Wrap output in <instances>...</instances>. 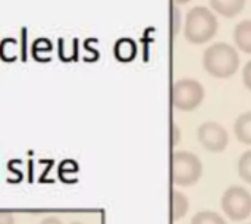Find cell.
I'll return each instance as SVG.
<instances>
[{
	"label": "cell",
	"instance_id": "obj_1",
	"mask_svg": "<svg viewBox=\"0 0 251 224\" xmlns=\"http://www.w3.org/2000/svg\"><path fill=\"white\" fill-rule=\"evenodd\" d=\"M203 67L215 78H229L240 67L238 51L226 43L212 44L203 53Z\"/></svg>",
	"mask_w": 251,
	"mask_h": 224
},
{
	"label": "cell",
	"instance_id": "obj_2",
	"mask_svg": "<svg viewBox=\"0 0 251 224\" xmlns=\"http://www.w3.org/2000/svg\"><path fill=\"white\" fill-rule=\"evenodd\" d=\"M218 31V19L215 13L204 7V6H196L188 10L185 16V26L184 34L185 38L193 44H204Z\"/></svg>",
	"mask_w": 251,
	"mask_h": 224
},
{
	"label": "cell",
	"instance_id": "obj_3",
	"mask_svg": "<svg viewBox=\"0 0 251 224\" xmlns=\"http://www.w3.org/2000/svg\"><path fill=\"white\" fill-rule=\"evenodd\" d=\"M203 175L200 158L190 151H175L172 156V182L188 188L196 185Z\"/></svg>",
	"mask_w": 251,
	"mask_h": 224
},
{
	"label": "cell",
	"instance_id": "obj_4",
	"mask_svg": "<svg viewBox=\"0 0 251 224\" xmlns=\"http://www.w3.org/2000/svg\"><path fill=\"white\" fill-rule=\"evenodd\" d=\"M225 216L232 222H244L251 216V194L240 185L229 186L221 200Z\"/></svg>",
	"mask_w": 251,
	"mask_h": 224
},
{
	"label": "cell",
	"instance_id": "obj_5",
	"mask_svg": "<svg viewBox=\"0 0 251 224\" xmlns=\"http://www.w3.org/2000/svg\"><path fill=\"white\" fill-rule=\"evenodd\" d=\"M206 91L203 85L191 78L179 79L172 87V103L181 112L196 110L204 100Z\"/></svg>",
	"mask_w": 251,
	"mask_h": 224
},
{
	"label": "cell",
	"instance_id": "obj_6",
	"mask_svg": "<svg viewBox=\"0 0 251 224\" xmlns=\"http://www.w3.org/2000/svg\"><path fill=\"white\" fill-rule=\"evenodd\" d=\"M197 136L200 144L210 153H222L229 144L228 131L218 122H204L199 126Z\"/></svg>",
	"mask_w": 251,
	"mask_h": 224
},
{
	"label": "cell",
	"instance_id": "obj_7",
	"mask_svg": "<svg viewBox=\"0 0 251 224\" xmlns=\"http://www.w3.org/2000/svg\"><path fill=\"white\" fill-rule=\"evenodd\" d=\"M113 54L119 62H131L137 56V43L132 38H119L113 45Z\"/></svg>",
	"mask_w": 251,
	"mask_h": 224
},
{
	"label": "cell",
	"instance_id": "obj_8",
	"mask_svg": "<svg viewBox=\"0 0 251 224\" xmlns=\"http://www.w3.org/2000/svg\"><path fill=\"white\" fill-rule=\"evenodd\" d=\"M234 40L240 50L251 54V19H244L237 23L234 29Z\"/></svg>",
	"mask_w": 251,
	"mask_h": 224
},
{
	"label": "cell",
	"instance_id": "obj_9",
	"mask_svg": "<svg viewBox=\"0 0 251 224\" xmlns=\"http://www.w3.org/2000/svg\"><path fill=\"white\" fill-rule=\"evenodd\" d=\"M234 132L240 142L251 145V112L240 114L234 123Z\"/></svg>",
	"mask_w": 251,
	"mask_h": 224
},
{
	"label": "cell",
	"instance_id": "obj_10",
	"mask_svg": "<svg viewBox=\"0 0 251 224\" xmlns=\"http://www.w3.org/2000/svg\"><path fill=\"white\" fill-rule=\"evenodd\" d=\"M210 4L218 13L231 18L244 9L246 0H210Z\"/></svg>",
	"mask_w": 251,
	"mask_h": 224
},
{
	"label": "cell",
	"instance_id": "obj_11",
	"mask_svg": "<svg viewBox=\"0 0 251 224\" xmlns=\"http://www.w3.org/2000/svg\"><path fill=\"white\" fill-rule=\"evenodd\" d=\"M190 210V201L181 191H172V220L179 222L187 216Z\"/></svg>",
	"mask_w": 251,
	"mask_h": 224
},
{
	"label": "cell",
	"instance_id": "obj_12",
	"mask_svg": "<svg viewBox=\"0 0 251 224\" xmlns=\"http://www.w3.org/2000/svg\"><path fill=\"white\" fill-rule=\"evenodd\" d=\"M190 224H226L225 219L215 211H200L197 213Z\"/></svg>",
	"mask_w": 251,
	"mask_h": 224
},
{
	"label": "cell",
	"instance_id": "obj_13",
	"mask_svg": "<svg viewBox=\"0 0 251 224\" xmlns=\"http://www.w3.org/2000/svg\"><path fill=\"white\" fill-rule=\"evenodd\" d=\"M237 170H238V176L246 182L251 185V150L243 153V156L238 160L237 164Z\"/></svg>",
	"mask_w": 251,
	"mask_h": 224
},
{
	"label": "cell",
	"instance_id": "obj_14",
	"mask_svg": "<svg viewBox=\"0 0 251 224\" xmlns=\"http://www.w3.org/2000/svg\"><path fill=\"white\" fill-rule=\"evenodd\" d=\"M43 40H44V37H38V38H35V40L32 41V44H31V56H32L35 60H38V62H40V51H51V50H53L51 41L49 40L44 45H41V44H43Z\"/></svg>",
	"mask_w": 251,
	"mask_h": 224
},
{
	"label": "cell",
	"instance_id": "obj_15",
	"mask_svg": "<svg viewBox=\"0 0 251 224\" xmlns=\"http://www.w3.org/2000/svg\"><path fill=\"white\" fill-rule=\"evenodd\" d=\"M57 173H59V179H60L62 182H65L66 175H76V173H78V164H76L74 160H63V161L59 164Z\"/></svg>",
	"mask_w": 251,
	"mask_h": 224
},
{
	"label": "cell",
	"instance_id": "obj_16",
	"mask_svg": "<svg viewBox=\"0 0 251 224\" xmlns=\"http://www.w3.org/2000/svg\"><path fill=\"white\" fill-rule=\"evenodd\" d=\"M19 35H21V40H19V43H21L19 54L21 56L19 57H21L22 62H26V59H28V44H26V41H28V28L22 26L21 31H19Z\"/></svg>",
	"mask_w": 251,
	"mask_h": 224
},
{
	"label": "cell",
	"instance_id": "obj_17",
	"mask_svg": "<svg viewBox=\"0 0 251 224\" xmlns=\"http://www.w3.org/2000/svg\"><path fill=\"white\" fill-rule=\"evenodd\" d=\"M19 163H21V160H12V161H9V163H7V169H9V170L16 176V178H15V180H13L12 183H18V182H21V180H22V178H24L22 172H21V170H18V169L15 167V166H16V164H19Z\"/></svg>",
	"mask_w": 251,
	"mask_h": 224
},
{
	"label": "cell",
	"instance_id": "obj_18",
	"mask_svg": "<svg viewBox=\"0 0 251 224\" xmlns=\"http://www.w3.org/2000/svg\"><path fill=\"white\" fill-rule=\"evenodd\" d=\"M243 81H244V85L251 91V60H249L243 69Z\"/></svg>",
	"mask_w": 251,
	"mask_h": 224
},
{
	"label": "cell",
	"instance_id": "obj_19",
	"mask_svg": "<svg viewBox=\"0 0 251 224\" xmlns=\"http://www.w3.org/2000/svg\"><path fill=\"white\" fill-rule=\"evenodd\" d=\"M0 224H15L13 214L7 211H0Z\"/></svg>",
	"mask_w": 251,
	"mask_h": 224
},
{
	"label": "cell",
	"instance_id": "obj_20",
	"mask_svg": "<svg viewBox=\"0 0 251 224\" xmlns=\"http://www.w3.org/2000/svg\"><path fill=\"white\" fill-rule=\"evenodd\" d=\"M46 163H47V167L43 170V173H41V176H40V179H38V182H40V183H43V182H44V179L47 178V175L50 173V170H51V167H53V164H54V163H53V160H46Z\"/></svg>",
	"mask_w": 251,
	"mask_h": 224
},
{
	"label": "cell",
	"instance_id": "obj_21",
	"mask_svg": "<svg viewBox=\"0 0 251 224\" xmlns=\"http://www.w3.org/2000/svg\"><path fill=\"white\" fill-rule=\"evenodd\" d=\"M40 224H62V222L59 220V217L51 216V217H47V219L41 220V223Z\"/></svg>",
	"mask_w": 251,
	"mask_h": 224
},
{
	"label": "cell",
	"instance_id": "obj_22",
	"mask_svg": "<svg viewBox=\"0 0 251 224\" xmlns=\"http://www.w3.org/2000/svg\"><path fill=\"white\" fill-rule=\"evenodd\" d=\"M179 138H181V134H178V126H176V125H174V145H176V144H178Z\"/></svg>",
	"mask_w": 251,
	"mask_h": 224
},
{
	"label": "cell",
	"instance_id": "obj_23",
	"mask_svg": "<svg viewBox=\"0 0 251 224\" xmlns=\"http://www.w3.org/2000/svg\"><path fill=\"white\" fill-rule=\"evenodd\" d=\"M28 170H29V182H32L34 180V178H32V161L29 160V164H28Z\"/></svg>",
	"mask_w": 251,
	"mask_h": 224
},
{
	"label": "cell",
	"instance_id": "obj_24",
	"mask_svg": "<svg viewBox=\"0 0 251 224\" xmlns=\"http://www.w3.org/2000/svg\"><path fill=\"white\" fill-rule=\"evenodd\" d=\"M175 3H187V1H190V0H174Z\"/></svg>",
	"mask_w": 251,
	"mask_h": 224
},
{
	"label": "cell",
	"instance_id": "obj_25",
	"mask_svg": "<svg viewBox=\"0 0 251 224\" xmlns=\"http://www.w3.org/2000/svg\"><path fill=\"white\" fill-rule=\"evenodd\" d=\"M71 224H82V223H79V222H72Z\"/></svg>",
	"mask_w": 251,
	"mask_h": 224
},
{
	"label": "cell",
	"instance_id": "obj_26",
	"mask_svg": "<svg viewBox=\"0 0 251 224\" xmlns=\"http://www.w3.org/2000/svg\"><path fill=\"white\" fill-rule=\"evenodd\" d=\"M249 224H251V223H249Z\"/></svg>",
	"mask_w": 251,
	"mask_h": 224
}]
</instances>
